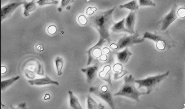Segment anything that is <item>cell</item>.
Instances as JSON below:
<instances>
[{"label": "cell", "instance_id": "obj_1", "mask_svg": "<svg viewBox=\"0 0 185 109\" xmlns=\"http://www.w3.org/2000/svg\"><path fill=\"white\" fill-rule=\"evenodd\" d=\"M116 7L98 13L90 18V24L97 31L99 37L110 42L109 30L114 23L112 15Z\"/></svg>", "mask_w": 185, "mask_h": 109}, {"label": "cell", "instance_id": "obj_2", "mask_svg": "<svg viewBox=\"0 0 185 109\" xmlns=\"http://www.w3.org/2000/svg\"><path fill=\"white\" fill-rule=\"evenodd\" d=\"M124 83L119 91L115 93L114 96H122L133 99L137 102L140 101L139 96L146 94V93L140 92L136 88L134 84V79L130 75L124 77Z\"/></svg>", "mask_w": 185, "mask_h": 109}, {"label": "cell", "instance_id": "obj_3", "mask_svg": "<svg viewBox=\"0 0 185 109\" xmlns=\"http://www.w3.org/2000/svg\"><path fill=\"white\" fill-rule=\"evenodd\" d=\"M169 72L170 71L168 70L163 74L149 77L143 79L134 80V82L139 84V89L142 87H146L147 89L146 94H148L157 84L168 76Z\"/></svg>", "mask_w": 185, "mask_h": 109}, {"label": "cell", "instance_id": "obj_4", "mask_svg": "<svg viewBox=\"0 0 185 109\" xmlns=\"http://www.w3.org/2000/svg\"><path fill=\"white\" fill-rule=\"evenodd\" d=\"M89 91L105 101L111 109H115L112 95L107 86L104 85L100 88L91 86L90 88Z\"/></svg>", "mask_w": 185, "mask_h": 109}, {"label": "cell", "instance_id": "obj_5", "mask_svg": "<svg viewBox=\"0 0 185 109\" xmlns=\"http://www.w3.org/2000/svg\"><path fill=\"white\" fill-rule=\"evenodd\" d=\"M139 34L137 32H135L130 36H124L121 38L116 44L117 48L116 51L128 47L135 44L140 43L143 42L144 39L143 38H139Z\"/></svg>", "mask_w": 185, "mask_h": 109}, {"label": "cell", "instance_id": "obj_6", "mask_svg": "<svg viewBox=\"0 0 185 109\" xmlns=\"http://www.w3.org/2000/svg\"><path fill=\"white\" fill-rule=\"evenodd\" d=\"M23 1H16L9 2L2 7L0 10L1 22L10 17L14 11L20 6L23 4Z\"/></svg>", "mask_w": 185, "mask_h": 109}, {"label": "cell", "instance_id": "obj_7", "mask_svg": "<svg viewBox=\"0 0 185 109\" xmlns=\"http://www.w3.org/2000/svg\"><path fill=\"white\" fill-rule=\"evenodd\" d=\"M177 8L176 5L174 4L170 12L158 23L161 24V31L165 30L177 18Z\"/></svg>", "mask_w": 185, "mask_h": 109}, {"label": "cell", "instance_id": "obj_8", "mask_svg": "<svg viewBox=\"0 0 185 109\" xmlns=\"http://www.w3.org/2000/svg\"><path fill=\"white\" fill-rule=\"evenodd\" d=\"M104 44V43L103 41L99 40L94 45L86 51L88 58L87 66L90 65L95 58L100 56L102 53L100 48Z\"/></svg>", "mask_w": 185, "mask_h": 109}, {"label": "cell", "instance_id": "obj_9", "mask_svg": "<svg viewBox=\"0 0 185 109\" xmlns=\"http://www.w3.org/2000/svg\"><path fill=\"white\" fill-rule=\"evenodd\" d=\"M98 69V65L95 64L81 69V71L85 75L86 80L88 83H90L93 81Z\"/></svg>", "mask_w": 185, "mask_h": 109}, {"label": "cell", "instance_id": "obj_10", "mask_svg": "<svg viewBox=\"0 0 185 109\" xmlns=\"http://www.w3.org/2000/svg\"><path fill=\"white\" fill-rule=\"evenodd\" d=\"M136 12V11H130L125 19V26L130 31L131 34L135 33L134 29Z\"/></svg>", "mask_w": 185, "mask_h": 109}, {"label": "cell", "instance_id": "obj_11", "mask_svg": "<svg viewBox=\"0 0 185 109\" xmlns=\"http://www.w3.org/2000/svg\"><path fill=\"white\" fill-rule=\"evenodd\" d=\"M28 82L31 85L37 86L48 84H53L56 85H59V84L58 82L52 79L48 76H46L44 78L36 79L33 80H29L28 81Z\"/></svg>", "mask_w": 185, "mask_h": 109}, {"label": "cell", "instance_id": "obj_12", "mask_svg": "<svg viewBox=\"0 0 185 109\" xmlns=\"http://www.w3.org/2000/svg\"><path fill=\"white\" fill-rule=\"evenodd\" d=\"M117 59L120 63L124 64L127 63L132 53L128 47H126L123 51L116 53Z\"/></svg>", "mask_w": 185, "mask_h": 109}, {"label": "cell", "instance_id": "obj_13", "mask_svg": "<svg viewBox=\"0 0 185 109\" xmlns=\"http://www.w3.org/2000/svg\"><path fill=\"white\" fill-rule=\"evenodd\" d=\"M36 1L32 0L29 2L24 0L23 2L24 10L23 15L26 17L29 16L30 13L34 11L36 8Z\"/></svg>", "mask_w": 185, "mask_h": 109}, {"label": "cell", "instance_id": "obj_14", "mask_svg": "<svg viewBox=\"0 0 185 109\" xmlns=\"http://www.w3.org/2000/svg\"><path fill=\"white\" fill-rule=\"evenodd\" d=\"M125 19L124 18L117 22H114L110 29L113 32L115 33L126 32L130 34V31L125 26Z\"/></svg>", "mask_w": 185, "mask_h": 109}, {"label": "cell", "instance_id": "obj_15", "mask_svg": "<svg viewBox=\"0 0 185 109\" xmlns=\"http://www.w3.org/2000/svg\"><path fill=\"white\" fill-rule=\"evenodd\" d=\"M69 103L70 107L73 109H82V107L78 98L71 90L68 91Z\"/></svg>", "mask_w": 185, "mask_h": 109}, {"label": "cell", "instance_id": "obj_16", "mask_svg": "<svg viewBox=\"0 0 185 109\" xmlns=\"http://www.w3.org/2000/svg\"><path fill=\"white\" fill-rule=\"evenodd\" d=\"M111 66L107 65L104 67L103 69L99 73V77L103 80L108 82L111 86L112 85L111 81L110 74Z\"/></svg>", "mask_w": 185, "mask_h": 109}, {"label": "cell", "instance_id": "obj_17", "mask_svg": "<svg viewBox=\"0 0 185 109\" xmlns=\"http://www.w3.org/2000/svg\"><path fill=\"white\" fill-rule=\"evenodd\" d=\"M87 107L88 109H103L104 106L101 103H98L90 95L87 98Z\"/></svg>", "mask_w": 185, "mask_h": 109}, {"label": "cell", "instance_id": "obj_18", "mask_svg": "<svg viewBox=\"0 0 185 109\" xmlns=\"http://www.w3.org/2000/svg\"><path fill=\"white\" fill-rule=\"evenodd\" d=\"M139 5L137 0H132L119 6L120 9L125 8L132 11H136L139 8Z\"/></svg>", "mask_w": 185, "mask_h": 109}, {"label": "cell", "instance_id": "obj_19", "mask_svg": "<svg viewBox=\"0 0 185 109\" xmlns=\"http://www.w3.org/2000/svg\"><path fill=\"white\" fill-rule=\"evenodd\" d=\"M19 76L12 77L5 80L1 81L0 83L1 90H2L8 87L20 78Z\"/></svg>", "mask_w": 185, "mask_h": 109}, {"label": "cell", "instance_id": "obj_20", "mask_svg": "<svg viewBox=\"0 0 185 109\" xmlns=\"http://www.w3.org/2000/svg\"><path fill=\"white\" fill-rule=\"evenodd\" d=\"M55 62L57 75L59 76L60 75L62 74V70L64 64V60L62 57L58 56L56 58Z\"/></svg>", "mask_w": 185, "mask_h": 109}, {"label": "cell", "instance_id": "obj_21", "mask_svg": "<svg viewBox=\"0 0 185 109\" xmlns=\"http://www.w3.org/2000/svg\"><path fill=\"white\" fill-rule=\"evenodd\" d=\"M143 39H148L152 40L156 42L161 39V37L155 34L149 32H145L143 34Z\"/></svg>", "mask_w": 185, "mask_h": 109}, {"label": "cell", "instance_id": "obj_22", "mask_svg": "<svg viewBox=\"0 0 185 109\" xmlns=\"http://www.w3.org/2000/svg\"><path fill=\"white\" fill-rule=\"evenodd\" d=\"M36 3L39 6H42L46 5L57 4L58 3V1L54 0H39L36 1Z\"/></svg>", "mask_w": 185, "mask_h": 109}, {"label": "cell", "instance_id": "obj_23", "mask_svg": "<svg viewBox=\"0 0 185 109\" xmlns=\"http://www.w3.org/2000/svg\"><path fill=\"white\" fill-rule=\"evenodd\" d=\"M139 6H151L155 7L156 4L151 0H139Z\"/></svg>", "mask_w": 185, "mask_h": 109}, {"label": "cell", "instance_id": "obj_24", "mask_svg": "<svg viewBox=\"0 0 185 109\" xmlns=\"http://www.w3.org/2000/svg\"><path fill=\"white\" fill-rule=\"evenodd\" d=\"M156 43V47L159 50H162L165 49L166 44L165 41L161 39L158 40Z\"/></svg>", "mask_w": 185, "mask_h": 109}, {"label": "cell", "instance_id": "obj_25", "mask_svg": "<svg viewBox=\"0 0 185 109\" xmlns=\"http://www.w3.org/2000/svg\"><path fill=\"white\" fill-rule=\"evenodd\" d=\"M77 20L80 24L82 25H86L88 21L87 18L84 15H81L79 16L77 18Z\"/></svg>", "mask_w": 185, "mask_h": 109}, {"label": "cell", "instance_id": "obj_26", "mask_svg": "<svg viewBox=\"0 0 185 109\" xmlns=\"http://www.w3.org/2000/svg\"><path fill=\"white\" fill-rule=\"evenodd\" d=\"M127 73V71L125 70H122L121 71L117 72L114 74V78L116 80L122 77Z\"/></svg>", "mask_w": 185, "mask_h": 109}, {"label": "cell", "instance_id": "obj_27", "mask_svg": "<svg viewBox=\"0 0 185 109\" xmlns=\"http://www.w3.org/2000/svg\"><path fill=\"white\" fill-rule=\"evenodd\" d=\"M57 30L56 27L54 25H51L47 28V32L50 34L53 35L56 32Z\"/></svg>", "mask_w": 185, "mask_h": 109}, {"label": "cell", "instance_id": "obj_28", "mask_svg": "<svg viewBox=\"0 0 185 109\" xmlns=\"http://www.w3.org/2000/svg\"><path fill=\"white\" fill-rule=\"evenodd\" d=\"M177 14L178 16L181 18L185 17V8L181 7L177 11Z\"/></svg>", "mask_w": 185, "mask_h": 109}, {"label": "cell", "instance_id": "obj_29", "mask_svg": "<svg viewBox=\"0 0 185 109\" xmlns=\"http://www.w3.org/2000/svg\"><path fill=\"white\" fill-rule=\"evenodd\" d=\"M70 0H62L61 2V5L60 7L58 8V10L59 11H61L62 9L66 6L70 2Z\"/></svg>", "mask_w": 185, "mask_h": 109}, {"label": "cell", "instance_id": "obj_30", "mask_svg": "<svg viewBox=\"0 0 185 109\" xmlns=\"http://www.w3.org/2000/svg\"><path fill=\"white\" fill-rule=\"evenodd\" d=\"M113 69L117 72H119L123 70L122 66L119 63L116 64L114 65Z\"/></svg>", "mask_w": 185, "mask_h": 109}, {"label": "cell", "instance_id": "obj_31", "mask_svg": "<svg viewBox=\"0 0 185 109\" xmlns=\"http://www.w3.org/2000/svg\"><path fill=\"white\" fill-rule=\"evenodd\" d=\"M1 73L2 74L5 73L7 71V69L5 66H1Z\"/></svg>", "mask_w": 185, "mask_h": 109}, {"label": "cell", "instance_id": "obj_32", "mask_svg": "<svg viewBox=\"0 0 185 109\" xmlns=\"http://www.w3.org/2000/svg\"><path fill=\"white\" fill-rule=\"evenodd\" d=\"M110 47L113 49L116 50L117 49V47L116 44H115L114 43L111 44L110 46Z\"/></svg>", "mask_w": 185, "mask_h": 109}, {"label": "cell", "instance_id": "obj_33", "mask_svg": "<svg viewBox=\"0 0 185 109\" xmlns=\"http://www.w3.org/2000/svg\"><path fill=\"white\" fill-rule=\"evenodd\" d=\"M50 98V95L48 93H46L44 97V99L45 100H47L49 99Z\"/></svg>", "mask_w": 185, "mask_h": 109}, {"label": "cell", "instance_id": "obj_34", "mask_svg": "<svg viewBox=\"0 0 185 109\" xmlns=\"http://www.w3.org/2000/svg\"><path fill=\"white\" fill-rule=\"evenodd\" d=\"M37 50L39 51H41L43 50V48L42 47V46L41 45H38L37 47Z\"/></svg>", "mask_w": 185, "mask_h": 109}]
</instances>
